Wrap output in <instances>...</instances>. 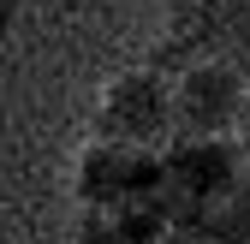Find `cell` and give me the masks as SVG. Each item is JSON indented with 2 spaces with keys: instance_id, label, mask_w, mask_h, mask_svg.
Masks as SVG:
<instances>
[{
  "instance_id": "cell-1",
  "label": "cell",
  "mask_w": 250,
  "mask_h": 244,
  "mask_svg": "<svg viewBox=\"0 0 250 244\" xmlns=\"http://www.w3.org/2000/svg\"><path fill=\"white\" fill-rule=\"evenodd\" d=\"M197 60H227V66L250 72V0H185L173 12V36L155 72L179 78Z\"/></svg>"
},
{
  "instance_id": "cell-2",
  "label": "cell",
  "mask_w": 250,
  "mask_h": 244,
  "mask_svg": "<svg viewBox=\"0 0 250 244\" xmlns=\"http://www.w3.org/2000/svg\"><path fill=\"white\" fill-rule=\"evenodd\" d=\"M96 131L102 143H125V149H161L179 137V113H173V78L167 72H125L102 89L96 107Z\"/></svg>"
},
{
  "instance_id": "cell-3",
  "label": "cell",
  "mask_w": 250,
  "mask_h": 244,
  "mask_svg": "<svg viewBox=\"0 0 250 244\" xmlns=\"http://www.w3.org/2000/svg\"><path fill=\"white\" fill-rule=\"evenodd\" d=\"M244 107H250V72L227 60H197L173 78L179 137H227L232 125H244Z\"/></svg>"
},
{
  "instance_id": "cell-4",
  "label": "cell",
  "mask_w": 250,
  "mask_h": 244,
  "mask_svg": "<svg viewBox=\"0 0 250 244\" xmlns=\"http://www.w3.org/2000/svg\"><path fill=\"white\" fill-rule=\"evenodd\" d=\"M78 197L89 208H131L161 197V155L125 143H96L78 161Z\"/></svg>"
},
{
  "instance_id": "cell-5",
  "label": "cell",
  "mask_w": 250,
  "mask_h": 244,
  "mask_svg": "<svg viewBox=\"0 0 250 244\" xmlns=\"http://www.w3.org/2000/svg\"><path fill=\"white\" fill-rule=\"evenodd\" d=\"M161 244H227V238H221V232H208L203 221H179V226H173Z\"/></svg>"
}]
</instances>
